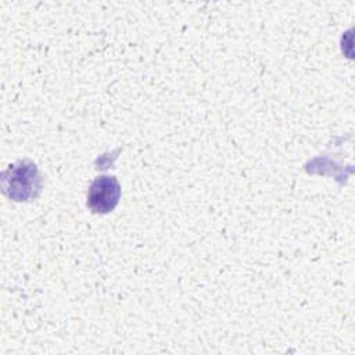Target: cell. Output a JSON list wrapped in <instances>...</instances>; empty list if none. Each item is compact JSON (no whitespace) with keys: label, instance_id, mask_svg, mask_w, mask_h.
Wrapping results in <instances>:
<instances>
[{"label":"cell","instance_id":"cell-1","mask_svg":"<svg viewBox=\"0 0 355 355\" xmlns=\"http://www.w3.org/2000/svg\"><path fill=\"white\" fill-rule=\"evenodd\" d=\"M10 178L3 175L4 191L15 201H25L35 197V190H39V175L35 164L29 161L18 162L7 171Z\"/></svg>","mask_w":355,"mask_h":355},{"label":"cell","instance_id":"cell-2","mask_svg":"<svg viewBox=\"0 0 355 355\" xmlns=\"http://www.w3.org/2000/svg\"><path fill=\"white\" fill-rule=\"evenodd\" d=\"M121 184L115 176H97L87 190V207L94 214H108L119 202Z\"/></svg>","mask_w":355,"mask_h":355}]
</instances>
